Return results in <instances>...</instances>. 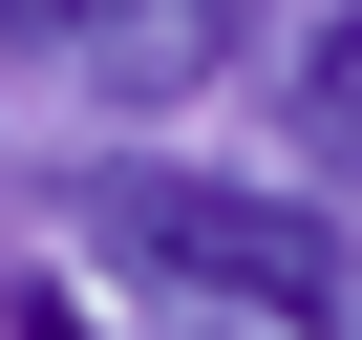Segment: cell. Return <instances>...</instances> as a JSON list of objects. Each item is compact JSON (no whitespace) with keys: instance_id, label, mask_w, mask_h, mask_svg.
Listing matches in <instances>:
<instances>
[{"instance_id":"cell-5","label":"cell","mask_w":362,"mask_h":340,"mask_svg":"<svg viewBox=\"0 0 362 340\" xmlns=\"http://www.w3.org/2000/svg\"><path fill=\"white\" fill-rule=\"evenodd\" d=\"M341 170H362V149H341Z\"/></svg>"},{"instance_id":"cell-2","label":"cell","mask_w":362,"mask_h":340,"mask_svg":"<svg viewBox=\"0 0 362 340\" xmlns=\"http://www.w3.org/2000/svg\"><path fill=\"white\" fill-rule=\"evenodd\" d=\"M0 43L64 64L86 107H192L235 64V0H0Z\"/></svg>"},{"instance_id":"cell-3","label":"cell","mask_w":362,"mask_h":340,"mask_svg":"<svg viewBox=\"0 0 362 340\" xmlns=\"http://www.w3.org/2000/svg\"><path fill=\"white\" fill-rule=\"evenodd\" d=\"M235 64L298 107V149H320V170L362 149V0H235Z\"/></svg>"},{"instance_id":"cell-4","label":"cell","mask_w":362,"mask_h":340,"mask_svg":"<svg viewBox=\"0 0 362 340\" xmlns=\"http://www.w3.org/2000/svg\"><path fill=\"white\" fill-rule=\"evenodd\" d=\"M0 340H107V319H86L64 277H0Z\"/></svg>"},{"instance_id":"cell-1","label":"cell","mask_w":362,"mask_h":340,"mask_svg":"<svg viewBox=\"0 0 362 340\" xmlns=\"http://www.w3.org/2000/svg\"><path fill=\"white\" fill-rule=\"evenodd\" d=\"M86 255L170 340H362V234L320 192H192V170H86Z\"/></svg>"}]
</instances>
